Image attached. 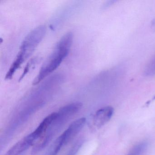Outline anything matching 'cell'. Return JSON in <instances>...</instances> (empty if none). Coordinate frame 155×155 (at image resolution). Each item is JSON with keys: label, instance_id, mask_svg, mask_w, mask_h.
Here are the masks:
<instances>
[{"label": "cell", "instance_id": "1", "mask_svg": "<svg viewBox=\"0 0 155 155\" xmlns=\"http://www.w3.org/2000/svg\"><path fill=\"white\" fill-rule=\"evenodd\" d=\"M72 32L65 34L58 41L51 54L41 66L32 84L36 85L55 71L68 55L72 45Z\"/></svg>", "mask_w": 155, "mask_h": 155}, {"label": "cell", "instance_id": "2", "mask_svg": "<svg viewBox=\"0 0 155 155\" xmlns=\"http://www.w3.org/2000/svg\"><path fill=\"white\" fill-rule=\"evenodd\" d=\"M47 29L44 25L35 28L24 38L20 47L18 53L5 76V79L12 78L14 73L21 64L35 51L45 37Z\"/></svg>", "mask_w": 155, "mask_h": 155}, {"label": "cell", "instance_id": "3", "mask_svg": "<svg viewBox=\"0 0 155 155\" xmlns=\"http://www.w3.org/2000/svg\"><path fill=\"white\" fill-rule=\"evenodd\" d=\"M82 107V103L75 102L70 103L62 107L58 110L57 117L50 127L46 133L39 140L37 147L39 149L42 150L53 138L56 133L62 127V126L73 115L78 112Z\"/></svg>", "mask_w": 155, "mask_h": 155}, {"label": "cell", "instance_id": "4", "mask_svg": "<svg viewBox=\"0 0 155 155\" xmlns=\"http://www.w3.org/2000/svg\"><path fill=\"white\" fill-rule=\"evenodd\" d=\"M37 140H38V138L34 132H31L14 144L6 152L5 155H20L28 150L30 147L35 145Z\"/></svg>", "mask_w": 155, "mask_h": 155}, {"label": "cell", "instance_id": "5", "mask_svg": "<svg viewBox=\"0 0 155 155\" xmlns=\"http://www.w3.org/2000/svg\"><path fill=\"white\" fill-rule=\"evenodd\" d=\"M86 123L85 117L80 118L72 122L62 134L64 145L70 142L81 130Z\"/></svg>", "mask_w": 155, "mask_h": 155}, {"label": "cell", "instance_id": "6", "mask_svg": "<svg viewBox=\"0 0 155 155\" xmlns=\"http://www.w3.org/2000/svg\"><path fill=\"white\" fill-rule=\"evenodd\" d=\"M114 113V109L110 106L104 107L97 110L93 117L94 126L101 127L110 120Z\"/></svg>", "mask_w": 155, "mask_h": 155}, {"label": "cell", "instance_id": "7", "mask_svg": "<svg viewBox=\"0 0 155 155\" xmlns=\"http://www.w3.org/2000/svg\"><path fill=\"white\" fill-rule=\"evenodd\" d=\"M64 145L62 135H61L51 144L43 155H58L61 148Z\"/></svg>", "mask_w": 155, "mask_h": 155}, {"label": "cell", "instance_id": "8", "mask_svg": "<svg viewBox=\"0 0 155 155\" xmlns=\"http://www.w3.org/2000/svg\"><path fill=\"white\" fill-rule=\"evenodd\" d=\"M146 148V143H140L134 147L128 155H141Z\"/></svg>", "mask_w": 155, "mask_h": 155}, {"label": "cell", "instance_id": "9", "mask_svg": "<svg viewBox=\"0 0 155 155\" xmlns=\"http://www.w3.org/2000/svg\"><path fill=\"white\" fill-rule=\"evenodd\" d=\"M83 143V140L80 139L76 141L74 145L71 147V148L69 150L67 155H76L82 146Z\"/></svg>", "mask_w": 155, "mask_h": 155}, {"label": "cell", "instance_id": "10", "mask_svg": "<svg viewBox=\"0 0 155 155\" xmlns=\"http://www.w3.org/2000/svg\"><path fill=\"white\" fill-rule=\"evenodd\" d=\"M155 99V96L154 97V99Z\"/></svg>", "mask_w": 155, "mask_h": 155}]
</instances>
